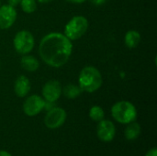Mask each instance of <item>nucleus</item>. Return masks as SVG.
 <instances>
[{"instance_id": "obj_1", "label": "nucleus", "mask_w": 157, "mask_h": 156, "mask_svg": "<svg viewBox=\"0 0 157 156\" xmlns=\"http://www.w3.org/2000/svg\"><path fill=\"white\" fill-rule=\"evenodd\" d=\"M73 52V43L63 33L51 32L42 37L39 55L49 66L60 68L67 63Z\"/></svg>"}, {"instance_id": "obj_2", "label": "nucleus", "mask_w": 157, "mask_h": 156, "mask_svg": "<svg viewBox=\"0 0 157 156\" xmlns=\"http://www.w3.org/2000/svg\"><path fill=\"white\" fill-rule=\"evenodd\" d=\"M102 83V74L95 66L87 65L84 67L79 73L78 86L84 92L94 93L101 87Z\"/></svg>"}, {"instance_id": "obj_3", "label": "nucleus", "mask_w": 157, "mask_h": 156, "mask_svg": "<svg viewBox=\"0 0 157 156\" xmlns=\"http://www.w3.org/2000/svg\"><path fill=\"white\" fill-rule=\"evenodd\" d=\"M111 116L117 122L127 125L136 120L137 109L132 102L121 100L112 106Z\"/></svg>"}, {"instance_id": "obj_4", "label": "nucleus", "mask_w": 157, "mask_h": 156, "mask_svg": "<svg viewBox=\"0 0 157 156\" xmlns=\"http://www.w3.org/2000/svg\"><path fill=\"white\" fill-rule=\"evenodd\" d=\"M89 27L88 20L86 17L78 15L73 17L64 26L63 34L70 40H76L82 38Z\"/></svg>"}, {"instance_id": "obj_5", "label": "nucleus", "mask_w": 157, "mask_h": 156, "mask_svg": "<svg viewBox=\"0 0 157 156\" xmlns=\"http://www.w3.org/2000/svg\"><path fill=\"white\" fill-rule=\"evenodd\" d=\"M15 51L19 54H29L34 48L35 40L32 33L29 30L22 29L16 33L13 39Z\"/></svg>"}, {"instance_id": "obj_6", "label": "nucleus", "mask_w": 157, "mask_h": 156, "mask_svg": "<svg viewBox=\"0 0 157 156\" xmlns=\"http://www.w3.org/2000/svg\"><path fill=\"white\" fill-rule=\"evenodd\" d=\"M66 111L58 107H53L49 109L44 117V124L48 129L55 130L63 126L66 120Z\"/></svg>"}, {"instance_id": "obj_7", "label": "nucleus", "mask_w": 157, "mask_h": 156, "mask_svg": "<svg viewBox=\"0 0 157 156\" xmlns=\"http://www.w3.org/2000/svg\"><path fill=\"white\" fill-rule=\"evenodd\" d=\"M46 101L39 95H31L23 103V112L29 117L37 116L45 108Z\"/></svg>"}, {"instance_id": "obj_8", "label": "nucleus", "mask_w": 157, "mask_h": 156, "mask_svg": "<svg viewBox=\"0 0 157 156\" xmlns=\"http://www.w3.org/2000/svg\"><path fill=\"white\" fill-rule=\"evenodd\" d=\"M62 91H63V88L59 81L49 80L43 85L41 94H42L43 99L46 102L54 103L61 97Z\"/></svg>"}, {"instance_id": "obj_9", "label": "nucleus", "mask_w": 157, "mask_h": 156, "mask_svg": "<svg viewBox=\"0 0 157 156\" xmlns=\"http://www.w3.org/2000/svg\"><path fill=\"white\" fill-rule=\"evenodd\" d=\"M17 17V10L14 6L6 4L0 6V29H8L16 22Z\"/></svg>"}, {"instance_id": "obj_10", "label": "nucleus", "mask_w": 157, "mask_h": 156, "mask_svg": "<svg viewBox=\"0 0 157 156\" xmlns=\"http://www.w3.org/2000/svg\"><path fill=\"white\" fill-rule=\"evenodd\" d=\"M116 134V127L111 120H102L97 127V135L99 140L105 143L111 142Z\"/></svg>"}, {"instance_id": "obj_11", "label": "nucleus", "mask_w": 157, "mask_h": 156, "mask_svg": "<svg viewBox=\"0 0 157 156\" xmlns=\"http://www.w3.org/2000/svg\"><path fill=\"white\" fill-rule=\"evenodd\" d=\"M31 88L29 79L25 75H19L14 83V92L18 97H25L29 95Z\"/></svg>"}, {"instance_id": "obj_12", "label": "nucleus", "mask_w": 157, "mask_h": 156, "mask_svg": "<svg viewBox=\"0 0 157 156\" xmlns=\"http://www.w3.org/2000/svg\"><path fill=\"white\" fill-rule=\"evenodd\" d=\"M20 65L25 71L33 73V72H36L40 68V62L33 55L24 54L20 60Z\"/></svg>"}, {"instance_id": "obj_13", "label": "nucleus", "mask_w": 157, "mask_h": 156, "mask_svg": "<svg viewBox=\"0 0 157 156\" xmlns=\"http://www.w3.org/2000/svg\"><path fill=\"white\" fill-rule=\"evenodd\" d=\"M141 40H142V36L140 32L134 29L129 30L128 32H126L124 36V43L126 47H128L129 49L136 48L140 44Z\"/></svg>"}, {"instance_id": "obj_14", "label": "nucleus", "mask_w": 157, "mask_h": 156, "mask_svg": "<svg viewBox=\"0 0 157 156\" xmlns=\"http://www.w3.org/2000/svg\"><path fill=\"white\" fill-rule=\"evenodd\" d=\"M141 131H142V129H141L140 124L135 122V120H134V121L127 124V127L124 131L125 138L128 141H134L140 136Z\"/></svg>"}, {"instance_id": "obj_15", "label": "nucleus", "mask_w": 157, "mask_h": 156, "mask_svg": "<svg viewBox=\"0 0 157 156\" xmlns=\"http://www.w3.org/2000/svg\"><path fill=\"white\" fill-rule=\"evenodd\" d=\"M82 92L83 91L81 90L79 86L78 85L76 86L74 84H69V85L65 86L62 91V93L64 95V97L69 99H75V98L78 97Z\"/></svg>"}, {"instance_id": "obj_16", "label": "nucleus", "mask_w": 157, "mask_h": 156, "mask_svg": "<svg viewBox=\"0 0 157 156\" xmlns=\"http://www.w3.org/2000/svg\"><path fill=\"white\" fill-rule=\"evenodd\" d=\"M89 117L94 121L99 122L100 120H104L105 112H104V110H103V108L101 107L96 105V106H93L89 109Z\"/></svg>"}, {"instance_id": "obj_17", "label": "nucleus", "mask_w": 157, "mask_h": 156, "mask_svg": "<svg viewBox=\"0 0 157 156\" xmlns=\"http://www.w3.org/2000/svg\"><path fill=\"white\" fill-rule=\"evenodd\" d=\"M19 5L22 11L27 14H31L37 9V0H21Z\"/></svg>"}, {"instance_id": "obj_18", "label": "nucleus", "mask_w": 157, "mask_h": 156, "mask_svg": "<svg viewBox=\"0 0 157 156\" xmlns=\"http://www.w3.org/2000/svg\"><path fill=\"white\" fill-rule=\"evenodd\" d=\"M145 156H157V149L155 148H152L151 150H149L147 152V154H145Z\"/></svg>"}, {"instance_id": "obj_19", "label": "nucleus", "mask_w": 157, "mask_h": 156, "mask_svg": "<svg viewBox=\"0 0 157 156\" xmlns=\"http://www.w3.org/2000/svg\"><path fill=\"white\" fill-rule=\"evenodd\" d=\"M20 1H21V0H7L8 5L12 6H14V7H16L17 5H19Z\"/></svg>"}, {"instance_id": "obj_20", "label": "nucleus", "mask_w": 157, "mask_h": 156, "mask_svg": "<svg viewBox=\"0 0 157 156\" xmlns=\"http://www.w3.org/2000/svg\"><path fill=\"white\" fill-rule=\"evenodd\" d=\"M90 2L92 4H94L95 6H101L103 4H105L106 0H90Z\"/></svg>"}, {"instance_id": "obj_21", "label": "nucleus", "mask_w": 157, "mask_h": 156, "mask_svg": "<svg viewBox=\"0 0 157 156\" xmlns=\"http://www.w3.org/2000/svg\"><path fill=\"white\" fill-rule=\"evenodd\" d=\"M65 1L68 3H71V4H77L78 5V4H83L87 0H65Z\"/></svg>"}, {"instance_id": "obj_22", "label": "nucleus", "mask_w": 157, "mask_h": 156, "mask_svg": "<svg viewBox=\"0 0 157 156\" xmlns=\"http://www.w3.org/2000/svg\"><path fill=\"white\" fill-rule=\"evenodd\" d=\"M0 156H12L8 152L4 151V150H0Z\"/></svg>"}, {"instance_id": "obj_23", "label": "nucleus", "mask_w": 157, "mask_h": 156, "mask_svg": "<svg viewBox=\"0 0 157 156\" xmlns=\"http://www.w3.org/2000/svg\"><path fill=\"white\" fill-rule=\"evenodd\" d=\"M39 3H40V4H49V3H51V2H52V1H54V0H37Z\"/></svg>"}, {"instance_id": "obj_24", "label": "nucleus", "mask_w": 157, "mask_h": 156, "mask_svg": "<svg viewBox=\"0 0 157 156\" xmlns=\"http://www.w3.org/2000/svg\"><path fill=\"white\" fill-rule=\"evenodd\" d=\"M0 68H1V62H0Z\"/></svg>"}, {"instance_id": "obj_25", "label": "nucleus", "mask_w": 157, "mask_h": 156, "mask_svg": "<svg viewBox=\"0 0 157 156\" xmlns=\"http://www.w3.org/2000/svg\"><path fill=\"white\" fill-rule=\"evenodd\" d=\"M0 6H1V1H0Z\"/></svg>"}]
</instances>
